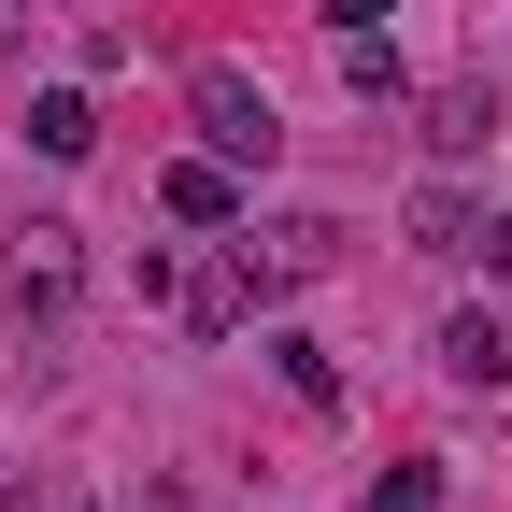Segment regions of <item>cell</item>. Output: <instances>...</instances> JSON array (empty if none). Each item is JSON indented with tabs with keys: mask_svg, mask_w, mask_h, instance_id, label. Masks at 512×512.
<instances>
[{
	"mask_svg": "<svg viewBox=\"0 0 512 512\" xmlns=\"http://www.w3.org/2000/svg\"><path fill=\"white\" fill-rule=\"evenodd\" d=\"M484 143H498V86H484V72H456V86H427V157L456 171V157H484Z\"/></svg>",
	"mask_w": 512,
	"mask_h": 512,
	"instance_id": "7",
	"label": "cell"
},
{
	"mask_svg": "<svg viewBox=\"0 0 512 512\" xmlns=\"http://www.w3.org/2000/svg\"><path fill=\"white\" fill-rule=\"evenodd\" d=\"M370 512H441V470H384V484H370Z\"/></svg>",
	"mask_w": 512,
	"mask_h": 512,
	"instance_id": "11",
	"label": "cell"
},
{
	"mask_svg": "<svg viewBox=\"0 0 512 512\" xmlns=\"http://www.w3.org/2000/svg\"><path fill=\"white\" fill-rule=\"evenodd\" d=\"M29 143H43L57 171H72V157L100 143V100H86V86H43V100H29Z\"/></svg>",
	"mask_w": 512,
	"mask_h": 512,
	"instance_id": "9",
	"label": "cell"
},
{
	"mask_svg": "<svg viewBox=\"0 0 512 512\" xmlns=\"http://www.w3.org/2000/svg\"><path fill=\"white\" fill-rule=\"evenodd\" d=\"M384 15H399V0H328V29H384Z\"/></svg>",
	"mask_w": 512,
	"mask_h": 512,
	"instance_id": "12",
	"label": "cell"
},
{
	"mask_svg": "<svg viewBox=\"0 0 512 512\" xmlns=\"http://www.w3.org/2000/svg\"><path fill=\"white\" fill-rule=\"evenodd\" d=\"M399 228H413V256H456V271H484V228H498V200H470L456 171H427L413 200H399Z\"/></svg>",
	"mask_w": 512,
	"mask_h": 512,
	"instance_id": "5",
	"label": "cell"
},
{
	"mask_svg": "<svg viewBox=\"0 0 512 512\" xmlns=\"http://www.w3.org/2000/svg\"><path fill=\"white\" fill-rule=\"evenodd\" d=\"M242 256H256L271 299H285V285H328V271H342V214H271V228L242 214Z\"/></svg>",
	"mask_w": 512,
	"mask_h": 512,
	"instance_id": "4",
	"label": "cell"
},
{
	"mask_svg": "<svg viewBox=\"0 0 512 512\" xmlns=\"http://www.w3.org/2000/svg\"><path fill=\"white\" fill-rule=\"evenodd\" d=\"M0 299H15V328H72V299H86V228L29 214L15 256H0Z\"/></svg>",
	"mask_w": 512,
	"mask_h": 512,
	"instance_id": "3",
	"label": "cell"
},
{
	"mask_svg": "<svg viewBox=\"0 0 512 512\" xmlns=\"http://www.w3.org/2000/svg\"><path fill=\"white\" fill-rule=\"evenodd\" d=\"M143 299L171 313V328H200V342H228V328H256V313H271L242 228H185V242H157V256H143Z\"/></svg>",
	"mask_w": 512,
	"mask_h": 512,
	"instance_id": "1",
	"label": "cell"
},
{
	"mask_svg": "<svg viewBox=\"0 0 512 512\" xmlns=\"http://www.w3.org/2000/svg\"><path fill=\"white\" fill-rule=\"evenodd\" d=\"M157 214H171V228H242L256 200H242V171L200 143V157H171V171H157Z\"/></svg>",
	"mask_w": 512,
	"mask_h": 512,
	"instance_id": "6",
	"label": "cell"
},
{
	"mask_svg": "<svg viewBox=\"0 0 512 512\" xmlns=\"http://www.w3.org/2000/svg\"><path fill=\"white\" fill-rule=\"evenodd\" d=\"M185 114H200V143L228 157V171H271L285 157V100L242 72V57H200V72H185Z\"/></svg>",
	"mask_w": 512,
	"mask_h": 512,
	"instance_id": "2",
	"label": "cell"
},
{
	"mask_svg": "<svg viewBox=\"0 0 512 512\" xmlns=\"http://www.w3.org/2000/svg\"><path fill=\"white\" fill-rule=\"evenodd\" d=\"M441 370L456 384H512V328L498 313H441Z\"/></svg>",
	"mask_w": 512,
	"mask_h": 512,
	"instance_id": "8",
	"label": "cell"
},
{
	"mask_svg": "<svg viewBox=\"0 0 512 512\" xmlns=\"http://www.w3.org/2000/svg\"><path fill=\"white\" fill-rule=\"evenodd\" d=\"M328 43H342V86H356V100H399V57H384V29H328Z\"/></svg>",
	"mask_w": 512,
	"mask_h": 512,
	"instance_id": "10",
	"label": "cell"
},
{
	"mask_svg": "<svg viewBox=\"0 0 512 512\" xmlns=\"http://www.w3.org/2000/svg\"><path fill=\"white\" fill-rule=\"evenodd\" d=\"M15 43H29V0H0V57H15Z\"/></svg>",
	"mask_w": 512,
	"mask_h": 512,
	"instance_id": "13",
	"label": "cell"
}]
</instances>
